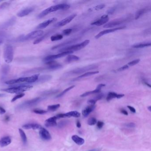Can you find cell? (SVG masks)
Wrapping results in <instances>:
<instances>
[{"mask_svg":"<svg viewBox=\"0 0 151 151\" xmlns=\"http://www.w3.org/2000/svg\"><path fill=\"white\" fill-rule=\"evenodd\" d=\"M70 8V6L68 4H58L55 6H52L42 11L39 14L38 18H41L47 15L48 14L52 12H55L59 10H67Z\"/></svg>","mask_w":151,"mask_h":151,"instance_id":"obj_1","label":"cell"},{"mask_svg":"<svg viewBox=\"0 0 151 151\" xmlns=\"http://www.w3.org/2000/svg\"><path fill=\"white\" fill-rule=\"evenodd\" d=\"M33 88L32 86L25 85H22L16 87H11V88H7V89H3L1 91L6 92L9 93H21L26 91H29Z\"/></svg>","mask_w":151,"mask_h":151,"instance_id":"obj_2","label":"cell"},{"mask_svg":"<svg viewBox=\"0 0 151 151\" xmlns=\"http://www.w3.org/2000/svg\"><path fill=\"white\" fill-rule=\"evenodd\" d=\"M90 42V40H85L84 41L82 42L80 44L63 47V48L61 49L59 51V52H61V53L63 52H69V51L74 52L75 51H79V50H81V49H83L84 47H85L87 45H89Z\"/></svg>","mask_w":151,"mask_h":151,"instance_id":"obj_3","label":"cell"},{"mask_svg":"<svg viewBox=\"0 0 151 151\" xmlns=\"http://www.w3.org/2000/svg\"><path fill=\"white\" fill-rule=\"evenodd\" d=\"M14 50L11 45H7L4 49V58L7 63H10L14 59Z\"/></svg>","mask_w":151,"mask_h":151,"instance_id":"obj_4","label":"cell"},{"mask_svg":"<svg viewBox=\"0 0 151 151\" xmlns=\"http://www.w3.org/2000/svg\"><path fill=\"white\" fill-rule=\"evenodd\" d=\"M43 34H44V31L41 30L35 31L27 34L22 39V40L26 41V40H31L39 37H42Z\"/></svg>","mask_w":151,"mask_h":151,"instance_id":"obj_5","label":"cell"},{"mask_svg":"<svg viewBox=\"0 0 151 151\" xmlns=\"http://www.w3.org/2000/svg\"><path fill=\"white\" fill-rule=\"evenodd\" d=\"M72 53H73V52L69 51V52H61L60 53L58 54L48 55V56H47L45 58H44V61L47 62L49 61L54 60L55 59H59V58H62V57L66 56V55H70V54Z\"/></svg>","mask_w":151,"mask_h":151,"instance_id":"obj_6","label":"cell"},{"mask_svg":"<svg viewBox=\"0 0 151 151\" xmlns=\"http://www.w3.org/2000/svg\"><path fill=\"white\" fill-rule=\"evenodd\" d=\"M126 20L124 18H121L118 19H115L113 21L109 22L108 23L104 25L103 26L104 28H110L115 27L118 25L122 24Z\"/></svg>","mask_w":151,"mask_h":151,"instance_id":"obj_7","label":"cell"},{"mask_svg":"<svg viewBox=\"0 0 151 151\" xmlns=\"http://www.w3.org/2000/svg\"><path fill=\"white\" fill-rule=\"evenodd\" d=\"M41 99L40 98H37L28 101H25L24 103H23L22 105L20 106V108H25L29 107L32 106L37 104L38 102H39L41 100Z\"/></svg>","mask_w":151,"mask_h":151,"instance_id":"obj_8","label":"cell"},{"mask_svg":"<svg viewBox=\"0 0 151 151\" xmlns=\"http://www.w3.org/2000/svg\"><path fill=\"white\" fill-rule=\"evenodd\" d=\"M125 28V26H122V27H118V28H114V29H108L104 30L100 32L98 35L95 36V38L97 39L103 36V35L106 34H108V33H112V32H114L117 30H119L123 29Z\"/></svg>","mask_w":151,"mask_h":151,"instance_id":"obj_9","label":"cell"},{"mask_svg":"<svg viewBox=\"0 0 151 151\" xmlns=\"http://www.w3.org/2000/svg\"><path fill=\"white\" fill-rule=\"evenodd\" d=\"M76 16L77 14H76L71 15L68 17L67 18H65V19L62 20L61 21L58 22V23L56 24L55 25V26L56 27H60L65 26L66 24L69 23Z\"/></svg>","mask_w":151,"mask_h":151,"instance_id":"obj_10","label":"cell"},{"mask_svg":"<svg viewBox=\"0 0 151 151\" xmlns=\"http://www.w3.org/2000/svg\"><path fill=\"white\" fill-rule=\"evenodd\" d=\"M97 68V66L95 65H89V66H86V67H83L82 68H79L76 69L75 70H73L71 72L72 74H81L83 73L86 71L88 70H91Z\"/></svg>","mask_w":151,"mask_h":151,"instance_id":"obj_11","label":"cell"},{"mask_svg":"<svg viewBox=\"0 0 151 151\" xmlns=\"http://www.w3.org/2000/svg\"><path fill=\"white\" fill-rule=\"evenodd\" d=\"M46 64L48 65V67L46 68V69L51 70L59 69L62 67V65L54 60L47 62L46 63Z\"/></svg>","mask_w":151,"mask_h":151,"instance_id":"obj_12","label":"cell"},{"mask_svg":"<svg viewBox=\"0 0 151 151\" xmlns=\"http://www.w3.org/2000/svg\"><path fill=\"white\" fill-rule=\"evenodd\" d=\"M6 84L13 85L17 83H29V77L20 78L17 79H12L6 82Z\"/></svg>","mask_w":151,"mask_h":151,"instance_id":"obj_13","label":"cell"},{"mask_svg":"<svg viewBox=\"0 0 151 151\" xmlns=\"http://www.w3.org/2000/svg\"><path fill=\"white\" fill-rule=\"evenodd\" d=\"M109 18L107 15H105L101 17L100 19L95 22H93L91 24V25H96V26H100L105 24L108 22Z\"/></svg>","mask_w":151,"mask_h":151,"instance_id":"obj_14","label":"cell"},{"mask_svg":"<svg viewBox=\"0 0 151 151\" xmlns=\"http://www.w3.org/2000/svg\"><path fill=\"white\" fill-rule=\"evenodd\" d=\"M40 137L45 140H49L52 139V137L49 132L44 128H41L40 131Z\"/></svg>","mask_w":151,"mask_h":151,"instance_id":"obj_15","label":"cell"},{"mask_svg":"<svg viewBox=\"0 0 151 151\" xmlns=\"http://www.w3.org/2000/svg\"><path fill=\"white\" fill-rule=\"evenodd\" d=\"M57 20V18H55V17L51 18V19H49V20H47V21H45L44 22L42 23L39 24V25L37 26V28H36V29L40 30L45 29V28L47 27L49 24H52V23L54 22H56Z\"/></svg>","mask_w":151,"mask_h":151,"instance_id":"obj_16","label":"cell"},{"mask_svg":"<svg viewBox=\"0 0 151 151\" xmlns=\"http://www.w3.org/2000/svg\"><path fill=\"white\" fill-rule=\"evenodd\" d=\"M34 10V7H28L23 9L17 14V15L18 17H23L26 16L28 15L29 14L33 12Z\"/></svg>","mask_w":151,"mask_h":151,"instance_id":"obj_17","label":"cell"},{"mask_svg":"<svg viewBox=\"0 0 151 151\" xmlns=\"http://www.w3.org/2000/svg\"><path fill=\"white\" fill-rule=\"evenodd\" d=\"M57 118L56 116H53L48 118L45 122V125L47 127H53L57 125L56 120Z\"/></svg>","mask_w":151,"mask_h":151,"instance_id":"obj_18","label":"cell"},{"mask_svg":"<svg viewBox=\"0 0 151 151\" xmlns=\"http://www.w3.org/2000/svg\"><path fill=\"white\" fill-rule=\"evenodd\" d=\"M12 142L10 137L9 136L3 137L0 139V147H4L9 145Z\"/></svg>","mask_w":151,"mask_h":151,"instance_id":"obj_19","label":"cell"},{"mask_svg":"<svg viewBox=\"0 0 151 151\" xmlns=\"http://www.w3.org/2000/svg\"><path fill=\"white\" fill-rule=\"evenodd\" d=\"M23 128L25 129H32L36 130L40 129L42 127L41 125L38 124L31 123L24 124L23 126Z\"/></svg>","mask_w":151,"mask_h":151,"instance_id":"obj_20","label":"cell"},{"mask_svg":"<svg viewBox=\"0 0 151 151\" xmlns=\"http://www.w3.org/2000/svg\"><path fill=\"white\" fill-rule=\"evenodd\" d=\"M95 108V105H91L87 106L85 109L82 111V114L85 117H86L89 115V114L92 112Z\"/></svg>","mask_w":151,"mask_h":151,"instance_id":"obj_21","label":"cell"},{"mask_svg":"<svg viewBox=\"0 0 151 151\" xmlns=\"http://www.w3.org/2000/svg\"><path fill=\"white\" fill-rule=\"evenodd\" d=\"M77 40V39H74L71 40H68V41H66V42H63V43H62V44H60V45L53 47L52 48V49L54 50V49H57V48L63 47L66 46L70 45V44L75 43Z\"/></svg>","mask_w":151,"mask_h":151,"instance_id":"obj_22","label":"cell"},{"mask_svg":"<svg viewBox=\"0 0 151 151\" xmlns=\"http://www.w3.org/2000/svg\"><path fill=\"white\" fill-rule=\"evenodd\" d=\"M72 139L76 144L79 145H83L84 143L85 140L83 139L77 135H73L72 136Z\"/></svg>","mask_w":151,"mask_h":151,"instance_id":"obj_23","label":"cell"},{"mask_svg":"<svg viewBox=\"0 0 151 151\" xmlns=\"http://www.w3.org/2000/svg\"><path fill=\"white\" fill-rule=\"evenodd\" d=\"M148 10H150V9L148 8H145L138 10L136 12V14H135V20L138 19L141 16L143 15L144 14L147 12Z\"/></svg>","mask_w":151,"mask_h":151,"instance_id":"obj_24","label":"cell"},{"mask_svg":"<svg viewBox=\"0 0 151 151\" xmlns=\"http://www.w3.org/2000/svg\"><path fill=\"white\" fill-rule=\"evenodd\" d=\"M64 115H65V117H71V116L75 117H78L80 116V114L79 112H77V111H70V112H68V113L64 114Z\"/></svg>","mask_w":151,"mask_h":151,"instance_id":"obj_25","label":"cell"},{"mask_svg":"<svg viewBox=\"0 0 151 151\" xmlns=\"http://www.w3.org/2000/svg\"><path fill=\"white\" fill-rule=\"evenodd\" d=\"M79 59V58L78 56L72 55H69L66 59V62L67 63H70L78 60Z\"/></svg>","mask_w":151,"mask_h":151,"instance_id":"obj_26","label":"cell"},{"mask_svg":"<svg viewBox=\"0 0 151 151\" xmlns=\"http://www.w3.org/2000/svg\"><path fill=\"white\" fill-rule=\"evenodd\" d=\"M101 91V89H99V88H96L94 91H91L86 92L85 93H83V94L81 95V97H85L86 96H88V95H91V94H93V93H99Z\"/></svg>","mask_w":151,"mask_h":151,"instance_id":"obj_27","label":"cell"},{"mask_svg":"<svg viewBox=\"0 0 151 151\" xmlns=\"http://www.w3.org/2000/svg\"><path fill=\"white\" fill-rule=\"evenodd\" d=\"M98 73H99V71H90V72H86V73H85V74L79 76L77 78H76V79H78V78H83L90 76H93V75L98 74Z\"/></svg>","mask_w":151,"mask_h":151,"instance_id":"obj_28","label":"cell"},{"mask_svg":"<svg viewBox=\"0 0 151 151\" xmlns=\"http://www.w3.org/2000/svg\"><path fill=\"white\" fill-rule=\"evenodd\" d=\"M52 78V76L49 75H46V76H41L40 77H39L38 79H39V83H44V82H46L50 80Z\"/></svg>","mask_w":151,"mask_h":151,"instance_id":"obj_29","label":"cell"},{"mask_svg":"<svg viewBox=\"0 0 151 151\" xmlns=\"http://www.w3.org/2000/svg\"><path fill=\"white\" fill-rule=\"evenodd\" d=\"M151 45V43H141V44L134 45L132 46V47L136 48H144V47L150 46Z\"/></svg>","mask_w":151,"mask_h":151,"instance_id":"obj_30","label":"cell"},{"mask_svg":"<svg viewBox=\"0 0 151 151\" xmlns=\"http://www.w3.org/2000/svg\"><path fill=\"white\" fill-rule=\"evenodd\" d=\"M19 131L20 135H21L22 140L24 144H26V143H27V137H26V134H25V132H24L21 129H19Z\"/></svg>","mask_w":151,"mask_h":151,"instance_id":"obj_31","label":"cell"},{"mask_svg":"<svg viewBox=\"0 0 151 151\" xmlns=\"http://www.w3.org/2000/svg\"><path fill=\"white\" fill-rule=\"evenodd\" d=\"M63 38V36L61 34H57L52 36L51 37V40L52 41H57L61 40Z\"/></svg>","mask_w":151,"mask_h":151,"instance_id":"obj_32","label":"cell"},{"mask_svg":"<svg viewBox=\"0 0 151 151\" xmlns=\"http://www.w3.org/2000/svg\"><path fill=\"white\" fill-rule=\"evenodd\" d=\"M60 104H56V105H51V106H48L47 107V109L48 111H55L57 110L59 108H60Z\"/></svg>","mask_w":151,"mask_h":151,"instance_id":"obj_33","label":"cell"},{"mask_svg":"<svg viewBox=\"0 0 151 151\" xmlns=\"http://www.w3.org/2000/svg\"><path fill=\"white\" fill-rule=\"evenodd\" d=\"M117 94L115 92H109L107 96L106 100L107 101H109L112 100V99L116 98Z\"/></svg>","mask_w":151,"mask_h":151,"instance_id":"obj_34","label":"cell"},{"mask_svg":"<svg viewBox=\"0 0 151 151\" xmlns=\"http://www.w3.org/2000/svg\"><path fill=\"white\" fill-rule=\"evenodd\" d=\"M75 87V86H70L68 88H67V89H65L64 91H63L60 94H59L58 96H57V98H60V97H62V96H63V95L65 94V93H67L68 91L71 90V89H73L74 87Z\"/></svg>","mask_w":151,"mask_h":151,"instance_id":"obj_35","label":"cell"},{"mask_svg":"<svg viewBox=\"0 0 151 151\" xmlns=\"http://www.w3.org/2000/svg\"><path fill=\"white\" fill-rule=\"evenodd\" d=\"M25 95V94L24 93H19V94H17L16 95L13 99H12L11 101L12 102H14V101H16L18 99H21V98H22Z\"/></svg>","mask_w":151,"mask_h":151,"instance_id":"obj_36","label":"cell"},{"mask_svg":"<svg viewBox=\"0 0 151 151\" xmlns=\"http://www.w3.org/2000/svg\"><path fill=\"white\" fill-rule=\"evenodd\" d=\"M97 123V120L94 117L90 118L88 121V124L90 125H93Z\"/></svg>","mask_w":151,"mask_h":151,"instance_id":"obj_37","label":"cell"},{"mask_svg":"<svg viewBox=\"0 0 151 151\" xmlns=\"http://www.w3.org/2000/svg\"><path fill=\"white\" fill-rule=\"evenodd\" d=\"M140 60L139 59H136V60H134L128 63V65L130 66H133L134 65H136L139 63Z\"/></svg>","mask_w":151,"mask_h":151,"instance_id":"obj_38","label":"cell"},{"mask_svg":"<svg viewBox=\"0 0 151 151\" xmlns=\"http://www.w3.org/2000/svg\"><path fill=\"white\" fill-rule=\"evenodd\" d=\"M33 112L39 114H44L47 113L46 111L42 109H36L33 110Z\"/></svg>","mask_w":151,"mask_h":151,"instance_id":"obj_39","label":"cell"},{"mask_svg":"<svg viewBox=\"0 0 151 151\" xmlns=\"http://www.w3.org/2000/svg\"><path fill=\"white\" fill-rule=\"evenodd\" d=\"M46 36V35H45V36L41 37H40L38 38L36 40L34 41V42H33V44H34V45H37V44H38L39 43H40V42L45 39Z\"/></svg>","mask_w":151,"mask_h":151,"instance_id":"obj_40","label":"cell"},{"mask_svg":"<svg viewBox=\"0 0 151 151\" xmlns=\"http://www.w3.org/2000/svg\"><path fill=\"white\" fill-rule=\"evenodd\" d=\"M72 31V29H65L64 30H63V34L64 35L68 36V35H70V34L71 33Z\"/></svg>","mask_w":151,"mask_h":151,"instance_id":"obj_41","label":"cell"},{"mask_svg":"<svg viewBox=\"0 0 151 151\" xmlns=\"http://www.w3.org/2000/svg\"><path fill=\"white\" fill-rule=\"evenodd\" d=\"M115 11V8H112L109 9V10H108L107 14L108 15H112L114 14Z\"/></svg>","mask_w":151,"mask_h":151,"instance_id":"obj_42","label":"cell"},{"mask_svg":"<svg viewBox=\"0 0 151 151\" xmlns=\"http://www.w3.org/2000/svg\"><path fill=\"white\" fill-rule=\"evenodd\" d=\"M125 126L129 128H134L136 126V124L134 123L130 122L125 124Z\"/></svg>","mask_w":151,"mask_h":151,"instance_id":"obj_43","label":"cell"},{"mask_svg":"<svg viewBox=\"0 0 151 151\" xmlns=\"http://www.w3.org/2000/svg\"><path fill=\"white\" fill-rule=\"evenodd\" d=\"M129 67L128 65H125L123 67H121L120 68L118 69L117 70V71H123V70H125L129 68Z\"/></svg>","mask_w":151,"mask_h":151,"instance_id":"obj_44","label":"cell"},{"mask_svg":"<svg viewBox=\"0 0 151 151\" xmlns=\"http://www.w3.org/2000/svg\"><path fill=\"white\" fill-rule=\"evenodd\" d=\"M105 7V5H99L95 7V9L96 10H101L103 9Z\"/></svg>","mask_w":151,"mask_h":151,"instance_id":"obj_45","label":"cell"},{"mask_svg":"<svg viewBox=\"0 0 151 151\" xmlns=\"http://www.w3.org/2000/svg\"><path fill=\"white\" fill-rule=\"evenodd\" d=\"M104 124V123L103 122L99 121V122H98V123H97V127H98L99 129H101V128L103 127Z\"/></svg>","mask_w":151,"mask_h":151,"instance_id":"obj_46","label":"cell"},{"mask_svg":"<svg viewBox=\"0 0 151 151\" xmlns=\"http://www.w3.org/2000/svg\"><path fill=\"white\" fill-rule=\"evenodd\" d=\"M97 101L95 99H91L88 101V103L91 105H94Z\"/></svg>","mask_w":151,"mask_h":151,"instance_id":"obj_47","label":"cell"},{"mask_svg":"<svg viewBox=\"0 0 151 151\" xmlns=\"http://www.w3.org/2000/svg\"><path fill=\"white\" fill-rule=\"evenodd\" d=\"M128 108L130 109L132 113H136V109H135L134 108L132 107L131 106H128Z\"/></svg>","mask_w":151,"mask_h":151,"instance_id":"obj_48","label":"cell"},{"mask_svg":"<svg viewBox=\"0 0 151 151\" xmlns=\"http://www.w3.org/2000/svg\"><path fill=\"white\" fill-rule=\"evenodd\" d=\"M8 6V3L5 2V3H3L1 6H0V9L4 8L6 7L7 6Z\"/></svg>","mask_w":151,"mask_h":151,"instance_id":"obj_49","label":"cell"},{"mask_svg":"<svg viewBox=\"0 0 151 151\" xmlns=\"http://www.w3.org/2000/svg\"><path fill=\"white\" fill-rule=\"evenodd\" d=\"M6 111L3 108L0 107V114H3L6 113Z\"/></svg>","mask_w":151,"mask_h":151,"instance_id":"obj_50","label":"cell"},{"mask_svg":"<svg viewBox=\"0 0 151 151\" xmlns=\"http://www.w3.org/2000/svg\"><path fill=\"white\" fill-rule=\"evenodd\" d=\"M105 86H106V85L104 84H100L97 86V87L99 88V89H101L102 87H104Z\"/></svg>","mask_w":151,"mask_h":151,"instance_id":"obj_51","label":"cell"},{"mask_svg":"<svg viewBox=\"0 0 151 151\" xmlns=\"http://www.w3.org/2000/svg\"><path fill=\"white\" fill-rule=\"evenodd\" d=\"M121 112L122 114H124L125 115H128V112L126 110H124V109H122Z\"/></svg>","mask_w":151,"mask_h":151,"instance_id":"obj_52","label":"cell"},{"mask_svg":"<svg viewBox=\"0 0 151 151\" xmlns=\"http://www.w3.org/2000/svg\"><path fill=\"white\" fill-rule=\"evenodd\" d=\"M124 96V94H117V96H116V98H117V99H121V98H122V97H123Z\"/></svg>","mask_w":151,"mask_h":151,"instance_id":"obj_53","label":"cell"},{"mask_svg":"<svg viewBox=\"0 0 151 151\" xmlns=\"http://www.w3.org/2000/svg\"><path fill=\"white\" fill-rule=\"evenodd\" d=\"M88 151H101V149L99 148H95V149H91Z\"/></svg>","mask_w":151,"mask_h":151,"instance_id":"obj_54","label":"cell"},{"mask_svg":"<svg viewBox=\"0 0 151 151\" xmlns=\"http://www.w3.org/2000/svg\"><path fill=\"white\" fill-rule=\"evenodd\" d=\"M77 126L78 128H80L81 126V124H80V123L79 122H78L77 123Z\"/></svg>","mask_w":151,"mask_h":151,"instance_id":"obj_55","label":"cell"},{"mask_svg":"<svg viewBox=\"0 0 151 151\" xmlns=\"http://www.w3.org/2000/svg\"><path fill=\"white\" fill-rule=\"evenodd\" d=\"M147 109H148V110H149V111H151V106H150L148 107H147Z\"/></svg>","mask_w":151,"mask_h":151,"instance_id":"obj_56","label":"cell"},{"mask_svg":"<svg viewBox=\"0 0 151 151\" xmlns=\"http://www.w3.org/2000/svg\"><path fill=\"white\" fill-rule=\"evenodd\" d=\"M4 94H1V93H0V97H3V96H4Z\"/></svg>","mask_w":151,"mask_h":151,"instance_id":"obj_57","label":"cell"},{"mask_svg":"<svg viewBox=\"0 0 151 151\" xmlns=\"http://www.w3.org/2000/svg\"><path fill=\"white\" fill-rule=\"evenodd\" d=\"M1 41H0V44H1Z\"/></svg>","mask_w":151,"mask_h":151,"instance_id":"obj_58","label":"cell"}]
</instances>
